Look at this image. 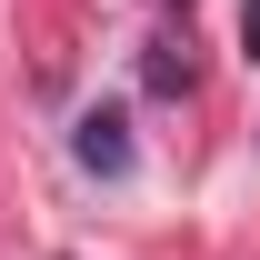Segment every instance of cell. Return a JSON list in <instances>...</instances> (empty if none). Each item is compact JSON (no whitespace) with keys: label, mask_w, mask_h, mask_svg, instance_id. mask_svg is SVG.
I'll use <instances>...</instances> for the list:
<instances>
[{"label":"cell","mask_w":260,"mask_h":260,"mask_svg":"<svg viewBox=\"0 0 260 260\" xmlns=\"http://www.w3.org/2000/svg\"><path fill=\"white\" fill-rule=\"evenodd\" d=\"M140 80H150L160 100H180V90H190V40H150V60H140Z\"/></svg>","instance_id":"7a4b0ae2"},{"label":"cell","mask_w":260,"mask_h":260,"mask_svg":"<svg viewBox=\"0 0 260 260\" xmlns=\"http://www.w3.org/2000/svg\"><path fill=\"white\" fill-rule=\"evenodd\" d=\"M240 50H250V60H260V0H250V10H240Z\"/></svg>","instance_id":"3957f363"},{"label":"cell","mask_w":260,"mask_h":260,"mask_svg":"<svg viewBox=\"0 0 260 260\" xmlns=\"http://www.w3.org/2000/svg\"><path fill=\"white\" fill-rule=\"evenodd\" d=\"M70 150H80V170L120 180V170H130V120H120V110H90V120L70 130Z\"/></svg>","instance_id":"6da1fadb"}]
</instances>
